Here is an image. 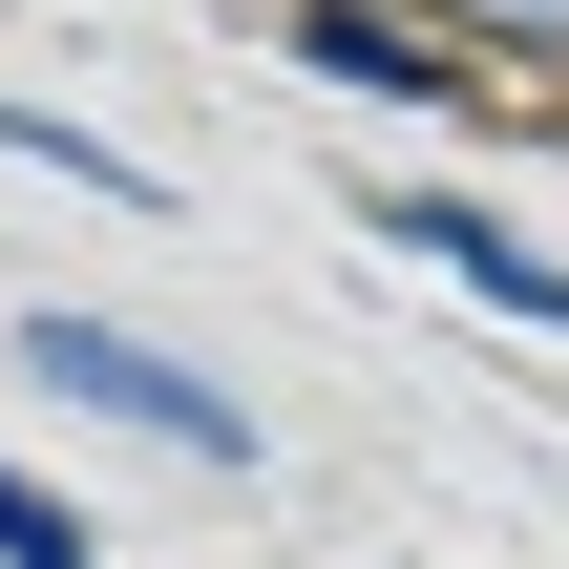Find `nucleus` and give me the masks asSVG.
I'll return each instance as SVG.
<instances>
[{
  "label": "nucleus",
  "mask_w": 569,
  "mask_h": 569,
  "mask_svg": "<svg viewBox=\"0 0 569 569\" xmlns=\"http://www.w3.org/2000/svg\"><path fill=\"white\" fill-rule=\"evenodd\" d=\"M42 401H84V422H127V443H169V465H253V401L232 380H190V359H148L127 317H21L0 338Z\"/></svg>",
  "instance_id": "nucleus-1"
},
{
  "label": "nucleus",
  "mask_w": 569,
  "mask_h": 569,
  "mask_svg": "<svg viewBox=\"0 0 569 569\" xmlns=\"http://www.w3.org/2000/svg\"><path fill=\"white\" fill-rule=\"evenodd\" d=\"M380 232H401V253H443L465 296H507V317H549V338H569V253H528L507 211H465V190H380Z\"/></svg>",
  "instance_id": "nucleus-2"
},
{
  "label": "nucleus",
  "mask_w": 569,
  "mask_h": 569,
  "mask_svg": "<svg viewBox=\"0 0 569 569\" xmlns=\"http://www.w3.org/2000/svg\"><path fill=\"white\" fill-rule=\"evenodd\" d=\"M296 63L317 84H380V106H465V63L422 21H380V0H296Z\"/></svg>",
  "instance_id": "nucleus-3"
},
{
  "label": "nucleus",
  "mask_w": 569,
  "mask_h": 569,
  "mask_svg": "<svg viewBox=\"0 0 569 569\" xmlns=\"http://www.w3.org/2000/svg\"><path fill=\"white\" fill-rule=\"evenodd\" d=\"M0 148H21V169H84L106 211H148V169H127V148H84V127H63V106H21V84H0Z\"/></svg>",
  "instance_id": "nucleus-4"
},
{
  "label": "nucleus",
  "mask_w": 569,
  "mask_h": 569,
  "mask_svg": "<svg viewBox=\"0 0 569 569\" xmlns=\"http://www.w3.org/2000/svg\"><path fill=\"white\" fill-rule=\"evenodd\" d=\"M0 569H106V528H84L63 486H21V465H0Z\"/></svg>",
  "instance_id": "nucleus-5"
},
{
  "label": "nucleus",
  "mask_w": 569,
  "mask_h": 569,
  "mask_svg": "<svg viewBox=\"0 0 569 569\" xmlns=\"http://www.w3.org/2000/svg\"><path fill=\"white\" fill-rule=\"evenodd\" d=\"M465 42H507V63H569V0H443Z\"/></svg>",
  "instance_id": "nucleus-6"
}]
</instances>
